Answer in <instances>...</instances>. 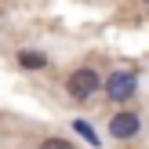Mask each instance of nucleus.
<instances>
[{
  "label": "nucleus",
  "instance_id": "nucleus-4",
  "mask_svg": "<svg viewBox=\"0 0 149 149\" xmlns=\"http://www.w3.org/2000/svg\"><path fill=\"white\" fill-rule=\"evenodd\" d=\"M18 62L26 65V69H44V65H47V58H44V55H36V51H22V55H18Z\"/></svg>",
  "mask_w": 149,
  "mask_h": 149
},
{
  "label": "nucleus",
  "instance_id": "nucleus-3",
  "mask_svg": "<svg viewBox=\"0 0 149 149\" xmlns=\"http://www.w3.org/2000/svg\"><path fill=\"white\" fill-rule=\"evenodd\" d=\"M138 116L135 113H116L113 120H109V135L113 138H131V135H138Z\"/></svg>",
  "mask_w": 149,
  "mask_h": 149
},
{
  "label": "nucleus",
  "instance_id": "nucleus-2",
  "mask_svg": "<svg viewBox=\"0 0 149 149\" xmlns=\"http://www.w3.org/2000/svg\"><path fill=\"white\" fill-rule=\"evenodd\" d=\"M106 95L113 102H127L131 95H135V77H131V73H109V80H106Z\"/></svg>",
  "mask_w": 149,
  "mask_h": 149
},
{
  "label": "nucleus",
  "instance_id": "nucleus-6",
  "mask_svg": "<svg viewBox=\"0 0 149 149\" xmlns=\"http://www.w3.org/2000/svg\"><path fill=\"white\" fill-rule=\"evenodd\" d=\"M40 149H73L65 138H47V142H40Z\"/></svg>",
  "mask_w": 149,
  "mask_h": 149
},
{
  "label": "nucleus",
  "instance_id": "nucleus-1",
  "mask_svg": "<svg viewBox=\"0 0 149 149\" xmlns=\"http://www.w3.org/2000/svg\"><path fill=\"white\" fill-rule=\"evenodd\" d=\"M65 87H69V95H73V98H80V102H84V98H91V95H95V87H98V77H95V69H77L69 80H65Z\"/></svg>",
  "mask_w": 149,
  "mask_h": 149
},
{
  "label": "nucleus",
  "instance_id": "nucleus-5",
  "mask_svg": "<svg viewBox=\"0 0 149 149\" xmlns=\"http://www.w3.org/2000/svg\"><path fill=\"white\" fill-rule=\"evenodd\" d=\"M73 127H77V131H80V135H84V138H87V142H91V146H98V135H95V131H91V124L77 120V124H73Z\"/></svg>",
  "mask_w": 149,
  "mask_h": 149
}]
</instances>
